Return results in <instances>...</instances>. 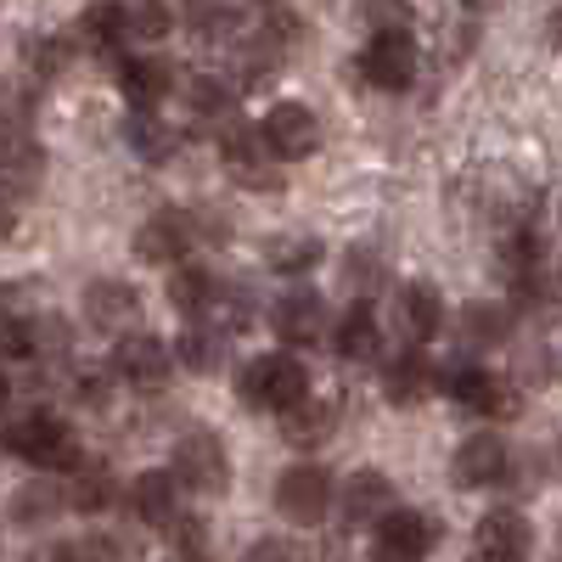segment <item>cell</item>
<instances>
[{"mask_svg": "<svg viewBox=\"0 0 562 562\" xmlns=\"http://www.w3.org/2000/svg\"><path fill=\"white\" fill-rule=\"evenodd\" d=\"M237 394H243L248 411H293V405L310 400V371L293 355H265V360L243 366Z\"/></svg>", "mask_w": 562, "mask_h": 562, "instance_id": "obj_1", "label": "cell"}, {"mask_svg": "<svg viewBox=\"0 0 562 562\" xmlns=\"http://www.w3.org/2000/svg\"><path fill=\"white\" fill-rule=\"evenodd\" d=\"M7 450L12 456H23V461H34V467H74V456H79V445H74V428L63 416H23L18 428L7 434Z\"/></svg>", "mask_w": 562, "mask_h": 562, "instance_id": "obj_2", "label": "cell"}, {"mask_svg": "<svg viewBox=\"0 0 562 562\" xmlns=\"http://www.w3.org/2000/svg\"><path fill=\"white\" fill-rule=\"evenodd\" d=\"M175 479L180 490H198V495H220L231 484V456L214 434H186L175 445Z\"/></svg>", "mask_w": 562, "mask_h": 562, "instance_id": "obj_3", "label": "cell"}, {"mask_svg": "<svg viewBox=\"0 0 562 562\" xmlns=\"http://www.w3.org/2000/svg\"><path fill=\"white\" fill-rule=\"evenodd\" d=\"M360 74L366 85H378V90H405L416 79V45L405 29H378L371 34V45L360 52Z\"/></svg>", "mask_w": 562, "mask_h": 562, "instance_id": "obj_4", "label": "cell"}, {"mask_svg": "<svg viewBox=\"0 0 562 562\" xmlns=\"http://www.w3.org/2000/svg\"><path fill=\"white\" fill-rule=\"evenodd\" d=\"M439 540V524L428 512H389L378 524V546H371V562H422Z\"/></svg>", "mask_w": 562, "mask_h": 562, "instance_id": "obj_5", "label": "cell"}, {"mask_svg": "<svg viewBox=\"0 0 562 562\" xmlns=\"http://www.w3.org/2000/svg\"><path fill=\"white\" fill-rule=\"evenodd\" d=\"M259 135H265V147L276 153V158H310L315 147H321V119L304 108V102H276L270 113H265V124H259Z\"/></svg>", "mask_w": 562, "mask_h": 562, "instance_id": "obj_6", "label": "cell"}, {"mask_svg": "<svg viewBox=\"0 0 562 562\" xmlns=\"http://www.w3.org/2000/svg\"><path fill=\"white\" fill-rule=\"evenodd\" d=\"M276 506H281V518L288 524H321L326 518V506H333V479L321 473V467H288L276 484Z\"/></svg>", "mask_w": 562, "mask_h": 562, "instance_id": "obj_7", "label": "cell"}, {"mask_svg": "<svg viewBox=\"0 0 562 562\" xmlns=\"http://www.w3.org/2000/svg\"><path fill=\"white\" fill-rule=\"evenodd\" d=\"M394 512V479H383L378 467H366V473H355L338 495V518L344 529H371V524H383Z\"/></svg>", "mask_w": 562, "mask_h": 562, "instance_id": "obj_8", "label": "cell"}, {"mask_svg": "<svg viewBox=\"0 0 562 562\" xmlns=\"http://www.w3.org/2000/svg\"><path fill=\"white\" fill-rule=\"evenodd\" d=\"M192 214H180V209H158L147 225L135 231V259H147V265H175L186 259V248H192Z\"/></svg>", "mask_w": 562, "mask_h": 562, "instance_id": "obj_9", "label": "cell"}, {"mask_svg": "<svg viewBox=\"0 0 562 562\" xmlns=\"http://www.w3.org/2000/svg\"><path fill=\"white\" fill-rule=\"evenodd\" d=\"M85 321L97 326V333H124V326H135L140 321V293L130 288V281H119V276H108V281H90L85 288Z\"/></svg>", "mask_w": 562, "mask_h": 562, "instance_id": "obj_10", "label": "cell"}, {"mask_svg": "<svg viewBox=\"0 0 562 562\" xmlns=\"http://www.w3.org/2000/svg\"><path fill=\"white\" fill-rule=\"evenodd\" d=\"M506 467H512L506 439H495V434H473V439H461V450H456V461H450V473H456L461 490H490V484L506 479Z\"/></svg>", "mask_w": 562, "mask_h": 562, "instance_id": "obj_11", "label": "cell"}, {"mask_svg": "<svg viewBox=\"0 0 562 562\" xmlns=\"http://www.w3.org/2000/svg\"><path fill=\"white\" fill-rule=\"evenodd\" d=\"M220 153H225V169L237 175L243 186H276V175H270V164H265V135L254 130V124H243V119H225V130H220Z\"/></svg>", "mask_w": 562, "mask_h": 562, "instance_id": "obj_12", "label": "cell"}, {"mask_svg": "<svg viewBox=\"0 0 562 562\" xmlns=\"http://www.w3.org/2000/svg\"><path fill=\"white\" fill-rule=\"evenodd\" d=\"M169 366H175V344H158V338H124L113 349V371L130 389H164Z\"/></svg>", "mask_w": 562, "mask_h": 562, "instance_id": "obj_13", "label": "cell"}, {"mask_svg": "<svg viewBox=\"0 0 562 562\" xmlns=\"http://www.w3.org/2000/svg\"><path fill=\"white\" fill-rule=\"evenodd\" d=\"M270 321H276L281 344H315V338H326V299L321 293H288V299H276Z\"/></svg>", "mask_w": 562, "mask_h": 562, "instance_id": "obj_14", "label": "cell"}, {"mask_svg": "<svg viewBox=\"0 0 562 562\" xmlns=\"http://www.w3.org/2000/svg\"><path fill=\"white\" fill-rule=\"evenodd\" d=\"M130 506H135V518L153 524V529L180 524V479L175 473H140L130 484Z\"/></svg>", "mask_w": 562, "mask_h": 562, "instance_id": "obj_15", "label": "cell"}, {"mask_svg": "<svg viewBox=\"0 0 562 562\" xmlns=\"http://www.w3.org/2000/svg\"><path fill=\"white\" fill-rule=\"evenodd\" d=\"M445 299H439V288H428V281H405L400 288V299H394V321H400V333L411 338V344H428L434 333H439V310Z\"/></svg>", "mask_w": 562, "mask_h": 562, "instance_id": "obj_16", "label": "cell"}, {"mask_svg": "<svg viewBox=\"0 0 562 562\" xmlns=\"http://www.w3.org/2000/svg\"><path fill=\"white\" fill-rule=\"evenodd\" d=\"M473 557H484V562H524L529 557V524L518 518V512H490V518L479 524Z\"/></svg>", "mask_w": 562, "mask_h": 562, "instance_id": "obj_17", "label": "cell"}, {"mask_svg": "<svg viewBox=\"0 0 562 562\" xmlns=\"http://www.w3.org/2000/svg\"><path fill=\"white\" fill-rule=\"evenodd\" d=\"M119 90H124V102H135V108H158L175 90V68L164 57H130L119 68Z\"/></svg>", "mask_w": 562, "mask_h": 562, "instance_id": "obj_18", "label": "cell"}, {"mask_svg": "<svg viewBox=\"0 0 562 562\" xmlns=\"http://www.w3.org/2000/svg\"><path fill=\"white\" fill-rule=\"evenodd\" d=\"M383 389H389L394 405H422V400L439 389V378H434V366L422 360V355H400V360L383 371Z\"/></svg>", "mask_w": 562, "mask_h": 562, "instance_id": "obj_19", "label": "cell"}, {"mask_svg": "<svg viewBox=\"0 0 562 562\" xmlns=\"http://www.w3.org/2000/svg\"><path fill=\"white\" fill-rule=\"evenodd\" d=\"M281 416H288V445H326V439H333V428H338V405L333 400H304V405H293V411H281Z\"/></svg>", "mask_w": 562, "mask_h": 562, "instance_id": "obj_20", "label": "cell"}, {"mask_svg": "<svg viewBox=\"0 0 562 562\" xmlns=\"http://www.w3.org/2000/svg\"><path fill=\"white\" fill-rule=\"evenodd\" d=\"M321 254H326L321 237H304V231H281V237L265 243V259H270V270H281V276H304V270H315Z\"/></svg>", "mask_w": 562, "mask_h": 562, "instance_id": "obj_21", "label": "cell"}, {"mask_svg": "<svg viewBox=\"0 0 562 562\" xmlns=\"http://www.w3.org/2000/svg\"><path fill=\"white\" fill-rule=\"evenodd\" d=\"M175 360H180L186 371H220V360H225V333H220V326H186L180 344H175Z\"/></svg>", "mask_w": 562, "mask_h": 562, "instance_id": "obj_22", "label": "cell"}, {"mask_svg": "<svg viewBox=\"0 0 562 562\" xmlns=\"http://www.w3.org/2000/svg\"><path fill=\"white\" fill-rule=\"evenodd\" d=\"M124 135H130V147H135L140 158H153V164H164V158L180 147V135H175L153 108H135V119H130V130H124Z\"/></svg>", "mask_w": 562, "mask_h": 562, "instance_id": "obj_23", "label": "cell"}, {"mask_svg": "<svg viewBox=\"0 0 562 562\" xmlns=\"http://www.w3.org/2000/svg\"><path fill=\"white\" fill-rule=\"evenodd\" d=\"M512 333V315L501 304H467L461 310V344L467 349H495Z\"/></svg>", "mask_w": 562, "mask_h": 562, "instance_id": "obj_24", "label": "cell"}, {"mask_svg": "<svg viewBox=\"0 0 562 562\" xmlns=\"http://www.w3.org/2000/svg\"><path fill=\"white\" fill-rule=\"evenodd\" d=\"M169 29H175L169 0H130V7H124V40L158 45V40H169Z\"/></svg>", "mask_w": 562, "mask_h": 562, "instance_id": "obj_25", "label": "cell"}, {"mask_svg": "<svg viewBox=\"0 0 562 562\" xmlns=\"http://www.w3.org/2000/svg\"><path fill=\"white\" fill-rule=\"evenodd\" d=\"M180 18L198 40H231L237 34V7H231V0H186Z\"/></svg>", "mask_w": 562, "mask_h": 562, "instance_id": "obj_26", "label": "cell"}, {"mask_svg": "<svg viewBox=\"0 0 562 562\" xmlns=\"http://www.w3.org/2000/svg\"><path fill=\"white\" fill-rule=\"evenodd\" d=\"M209 299H214V276L209 270H198V265L169 270V304L180 315H209Z\"/></svg>", "mask_w": 562, "mask_h": 562, "instance_id": "obj_27", "label": "cell"}, {"mask_svg": "<svg viewBox=\"0 0 562 562\" xmlns=\"http://www.w3.org/2000/svg\"><path fill=\"white\" fill-rule=\"evenodd\" d=\"M378 349H383L378 321H371V310H366V304H355V310L338 321V355H344V360H371Z\"/></svg>", "mask_w": 562, "mask_h": 562, "instance_id": "obj_28", "label": "cell"}, {"mask_svg": "<svg viewBox=\"0 0 562 562\" xmlns=\"http://www.w3.org/2000/svg\"><path fill=\"white\" fill-rule=\"evenodd\" d=\"M450 389H456V400H461L467 411H490V416L512 411L506 383H501V378H490V371H461V378H456Z\"/></svg>", "mask_w": 562, "mask_h": 562, "instance_id": "obj_29", "label": "cell"}, {"mask_svg": "<svg viewBox=\"0 0 562 562\" xmlns=\"http://www.w3.org/2000/svg\"><path fill=\"white\" fill-rule=\"evenodd\" d=\"M63 506H68V490H57V484H23L18 501H12V518L40 529V524H52Z\"/></svg>", "mask_w": 562, "mask_h": 562, "instance_id": "obj_30", "label": "cell"}, {"mask_svg": "<svg viewBox=\"0 0 562 562\" xmlns=\"http://www.w3.org/2000/svg\"><path fill=\"white\" fill-rule=\"evenodd\" d=\"M186 102H192L198 119H231V108H237V90H231L225 79H214V74H198L192 85H186Z\"/></svg>", "mask_w": 562, "mask_h": 562, "instance_id": "obj_31", "label": "cell"}, {"mask_svg": "<svg viewBox=\"0 0 562 562\" xmlns=\"http://www.w3.org/2000/svg\"><path fill=\"white\" fill-rule=\"evenodd\" d=\"M79 34L90 45H102V52H108V45H119L124 40V7H119V0H97V7L79 18Z\"/></svg>", "mask_w": 562, "mask_h": 562, "instance_id": "obj_32", "label": "cell"}, {"mask_svg": "<svg viewBox=\"0 0 562 562\" xmlns=\"http://www.w3.org/2000/svg\"><path fill=\"white\" fill-rule=\"evenodd\" d=\"M113 473H102V467H85V473H74V484H68V506H79V512H102V506H113Z\"/></svg>", "mask_w": 562, "mask_h": 562, "instance_id": "obj_33", "label": "cell"}, {"mask_svg": "<svg viewBox=\"0 0 562 562\" xmlns=\"http://www.w3.org/2000/svg\"><path fill=\"white\" fill-rule=\"evenodd\" d=\"M209 315H220V326H225V333H237V326H248V321H254V299H248V288H243V281H231V288H220V281H214Z\"/></svg>", "mask_w": 562, "mask_h": 562, "instance_id": "obj_34", "label": "cell"}, {"mask_svg": "<svg viewBox=\"0 0 562 562\" xmlns=\"http://www.w3.org/2000/svg\"><path fill=\"white\" fill-rule=\"evenodd\" d=\"M378 281H383V259L371 254V248H355V254L344 259V288L366 293V288H378Z\"/></svg>", "mask_w": 562, "mask_h": 562, "instance_id": "obj_35", "label": "cell"}, {"mask_svg": "<svg viewBox=\"0 0 562 562\" xmlns=\"http://www.w3.org/2000/svg\"><path fill=\"white\" fill-rule=\"evenodd\" d=\"M243 562H310V557H304V546H299V540H281V535H270V540L248 546V551H243Z\"/></svg>", "mask_w": 562, "mask_h": 562, "instance_id": "obj_36", "label": "cell"}, {"mask_svg": "<svg viewBox=\"0 0 562 562\" xmlns=\"http://www.w3.org/2000/svg\"><path fill=\"white\" fill-rule=\"evenodd\" d=\"M12 225H18V203H12V192H7V186H0V237H7Z\"/></svg>", "mask_w": 562, "mask_h": 562, "instance_id": "obj_37", "label": "cell"}, {"mask_svg": "<svg viewBox=\"0 0 562 562\" xmlns=\"http://www.w3.org/2000/svg\"><path fill=\"white\" fill-rule=\"evenodd\" d=\"M12 140H18V135H12L7 124H0V158H7V147H12Z\"/></svg>", "mask_w": 562, "mask_h": 562, "instance_id": "obj_38", "label": "cell"}, {"mask_svg": "<svg viewBox=\"0 0 562 562\" xmlns=\"http://www.w3.org/2000/svg\"><path fill=\"white\" fill-rule=\"evenodd\" d=\"M551 40H557V45H562V12H557V18H551Z\"/></svg>", "mask_w": 562, "mask_h": 562, "instance_id": "obj_39", "label": "cell"}, {"mask_svg": "<svg viewBox=\"0 0 562 562\" xmlns=\"http://www.w3.org/2000/svg\"><path fill=\"white\" fill-rule=\"evenodd\" d=\"M7 394H12V383H7V378H0V411H7Z\"/></svg>", "mask_w": 562, "mask_h": 562, "instance_id": "obj_40", "label": "cell"}]
</instances>
